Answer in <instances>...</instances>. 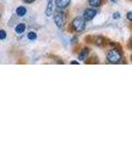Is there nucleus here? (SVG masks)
Segmentation results:
<instances>
[{
	"label": "nucleus",
	"mask_w": 132,
	"mask_h": 149,
	"mask_svg": "<svg viewBox=\"0 0 132 149\" xmlns=\"http://www.w3.org/2000/svg\"><path fill=\"white\" fill-rule=\"evenodd\" d=\"M26 13H27V9H26L24 6H19V7H17V9H16V15L19 16V17L25 16Z\"/></svg>",
	"instance_id": "9"
},
{
	"label": "nucleus",
	"mask_w": 132,
	"mask_h": 149,
	"mask_svg": "<svg viewBox=\"0 0 132 149\" xmlns=\"http://www.w3.org/2000/svg\"><path fill=\"white\" fill-rule=\"evenodd\" d=\"M53 13H54V0H48V5L45 14L49 17L53 15Z\"/></svg>",
	"instance_id": "6"
},
{
	"label": "nucleus",
	"mask_w": 132,
	"mask_h": 149,
	"mask_svg": "<svg viewBox=\"0 0 132 149\" xmlns=\"http://www.w3.org/2000/svg\"><path fill=\"white\" fill-rule=\"evenodd\" d=\"M110 1H111L112 3H116V2L118 1V0H110Z\"/></svg>",
	"instance_id": "17"
},
{
	"label": "nucleus",
	"mask_w": 132,
	"mask_h": 149,
	"mask_svg": "<svg viewBox=\"0 0 132 149\" xmlns=\"http://www.w3.org/2000/svg\"><path fill=\"white\" fill-rule=\"evenodd\" d=\"M71 64H72V65H79L80 63H79L78 61H72V62H71Z\"/></svg>",
	"instance_id": "16"
},
{
	"label": "nucleus",
	"mask_w": 132,
	"mask_h": 149,
	"mask_svg": "<svg viewBox=\"0 0 132 149\" xmlns=\"http://www.w3.org/2000/svg\"><path fill=\"white\" fill-rule=\"evenodd\" d=\"M88 54H90V49L88 48H83L81 49V51L79 54V60L80 61H85L86 58L88 57Z\"/></svg>",
	"instance_id": "7"
},
{
	"label": "nucleus",
	"mask_w": 132,
	"mask_h": 149,
	"mask_svg": "<svg viewBox=\"0 0 132 149\" xmlns=\"http://www.w3.org/2000/svg\"><path fill=\"white\" fill-rule=\"evenodd\" d=\"M26 30V24L25 23H19L15 27V32L17 34H23Z\"/></svg>",
	"instance_id": "8"
},
{
	"label": "nucleus",
	"mask_w": 132,
	"mask_h": 149,
	"mask_svg": "<svg viewBox=\"0 0 132 149\" xmlns=\"http://www.w3.org/2000/svg\"><path fill=\"white\" fill-rule=\"evenodd\" d=\"M131 43H132V37H131Z\"/></svg>",
	"instance_id": "18"
},
{
	"label": "nucleus",
	"mask_w": 132,
	"mask_h": 149,
	"mask_svg": "<svg viewBox=\"0 0 132 149\" xmlns=\"http://www.w3.org/2000/svg\"><path fill=\"white\" fill-rule=\"evenodd\" d=\"M126 18L128 19L130 22H132V11L131 12H128V13L126 14Z\"/></svg>",
	"instance_id": "14"
},
{
	"label": "nucleus",
	"mask_w": 132,
	"mask_h": 149,
	"mask_svg": "<svg viewBox=\"0 0 132 149\" xmlns=\"http://www.w3.org/2000/svg\"><path fill=\"white\" fill-rule=\"evenodd\" d=\"M97 13V9L93 8V7H92V8H86L85 10L83 11V17L85 21H90L95 17Z\"/></svg>",
	"instance_id": "4"
},
{
	"label": "nucleus",
	"mask_w": 132,
	"mask_h": 149,
	"mask_svg": "<svg viewBox=\"0 0 132 149\" xmlns=\"http://www.w3.org/2000/svg\"><path fill=\"white\" fill-rule=\"evenodd\" d=\"M7 37V33L5 30H0V40H5Z\"/></svg>",
	"instance_id": "12"
},
{
	"label": "nucleus",
	"mask_w": 132,
	"mask_h": 149,
	"mask_svg": "<svg viewBox=\"0 0 132 149\" xmlns=\"http://www.w3.org/2000/svg\"><path fill=\"white\" fill-rule=\"evenodd\" d=\"M112 18L115 19V20H116V19H119L120 18V13H119V12H114L113 15H112Z\"/></svg>",
	"instance_id": "13"
},
{
	"label": "nucleus",
	"mask_w": 132,
	"mask_h": 149,
	"mask_svg": "<svg viewBox=\"0 0 132 149\" xmlns=\"http://www.w3.org/2000/svg\"><path fill=\"white\" fill-rule=\"evenodd\" d=\"M106 59H107V61L111 64L119 63L120 60L122 59V53L120 50L116 49V48H113V49L109 50L108 53H107Z\"/></svg>",
	"instance_id": "1"
},
{
	"label": "nucleus",
	"mask_w": 132,
	"mask_h": 149,
	"mask_svg": "<svg viewBox=\"0 0 132 149\" xmlns=\"http://www.w3.org/2000/svg\"><path fill=\"white\" fill-rule=\"evenodd\" d=\"M27 38L29 40H31V41H34V40L37 39V33L31 31V32H29L27 34Z\"/></svg>",
	"instance_id": "11"
},
{
	"label": "nucleus",
	"mask_w": 132,
	"mask_h": 149,
	"mask_svg": "<svg viewBox=\"0 0 132 149\" xmlns=\"http://www.w3.org/2000/svg\"><path fill=\"white\" fill-rule=\"evenodd\" d=\"M88 3L93 8H97L101 5V0H88Z\"/></svg>",
	"instance_id": "10"
},
{
	"label": "nucleus",
	"mask_w": 132,
	"mask_h": 149,
	"mask_svg": "<svg viewBox=\"0 0 132 149\" xmlns=\"http://www.w3.org/2000/svg\"><path fill=\"white\" fill-rule=\"evenodd\" d=\"M71 0H56V6L60 10H64L69 5Z\"/></svg>",
	"instance_id": "5"
},
{
	"label": "nucleus",
	"mask_w": 132,
	"mask_h": 149,
	"mask_svg": "<svg viewBox=\"0 0 132 149\" xmlns=\"http://www.w3.org/2000/svg\"><path fill=\"white\" fill-rule=\"evenodd\" d=\"M54 21L58 28H63L66 24V14L63 10L58 9L56 12H54Z\"/></svg>",
	"instance_id": "2"
},
{
	"label": "nucleus",
	"mask_w": 132,
	"mask_h": 149,
	"mask_svg": "<svg viewBox=\"0 0 132 149\" xmlns=\"http://www.w3.org/2000/svg\"><path fill=\"white\" fill-rule=\"evenodd\" d=\"M72 26L76 32H81V31H83L85 29V20L83 19V17L78 16L73 20Z\"/></svg>",
	"instance_id": "3"
},
{
	"label": "nucleus",
	"mask_w": 132,
	"mask_h": 149,
	"mask_svg": "<svg viewBox=\"0 0 132 149\" xmlns=\"http://www.w3.org/2000/svg\"><path fill=\"white\" fill-rule=\"evenodd\" d=\"M23 2H25V3L27 4H32L33 2H35V0H22Z\"/></svg>",
	"instance_id": "15"
}]
</instances>
